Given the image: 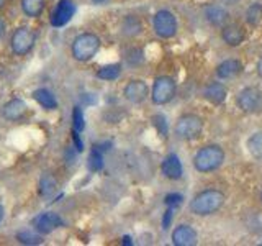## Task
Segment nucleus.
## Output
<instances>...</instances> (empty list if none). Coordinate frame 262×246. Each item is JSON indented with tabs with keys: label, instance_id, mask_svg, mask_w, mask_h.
<instances>
[{
	"label": "nucleus",
	"instance_id": "1",
	"mask_svg": "<svg viewBox=\"0 0 262 246\" xmlns=\"http://www.w3.org/2000/svg\"><path fill=\"white\" fill-rule=\"evenodd\" d=\"M226 197L218 189H208L193 197L190 203V212L196 217H208L216 213L225 205Z\"/></svg>",
	"mask_w": 262,
	"mask_h": 246
},
{
	"label": "nucleus",
	"instance_id": "2",
	"mask_svg": "<svg viewBox=\"0 0 262 246\" xmlns=\"http://www.w3.org/2000/svg\"><path fill=\"white\" fill-rule=\"evenodd\" d=\"M225 161V151L218 145H207L196 151L193 158V166L199 172L216 171Z\"/></svg>",
	"mask_w": 262,
	"mask_h": 246
},
{
	"label": "nucleus",
	"instance_id": "3",
	"mask_svg": "<svg viewBox=\"0 0 262 246\" xmlns=\"http://www.w3.org/2000/svg\"><path fill=\"white\" fill-rule=\"evenodd\" d=\"M100 49V38L94 33H82L72 43V56L77 61H90Z\"/></svg>",
	"mask_w": 262,
	"mask_h": 246
},
{
	"label": "nucleus",
	"instance_id": "4",
	"mask_svg": "<svg viewBox=\"0 0 262 246\" xmlns=\"http://www.w3.org/2000/svg\"><path fill=\"white\" fill-rule=\"evenodd\" d=\"M174 131L177 138L180 139H195V138H199L203 131V120L192 113L182 115V117L177 120Z\"/></svg>",
	"mask_w": 262,
	"mask_h": 246
},
{
	"label": "nucleus",
	"instance_id": "5",
	"mask_svg": "<svg viewBox=\"0 0 262 246\" xmlns=\"http://www.w3.org/2000/svg\"><path fill=\"white\" fill-rule=\"evenodd\" d=\"M176 92H177L176 80L169 76H161L154 80L151 98L156 105H166L176 97Z\"/></svg>",
	"mask_w": 262,
	"mask_h": 246
},
{
	"label": "nucleus",
	"instance_id": "6",
	"mask_svg": "<svg viewBox=\"0 0 262 246\" xmlns=\"http://www.w3.org/2000/svg\"><path fill=\"white\" fill-rule=\"evenodd\" d=\"M237 109L244 113H254L262 109V90L257 87H244L236 95Z\"/></svg>",
	"mask_w": 262,
	"mask_h": 246
},
{
	"label": "nucleus",
	"instance_id": "7",
	"mask_svg": "<svg viewBox=\"0 0 262 246\" xmlns=\"http://www.w3.org/2000/svg\"><path fill=\"white\" fill-rule=\"evenodd\" d=\"M152 27H154L156 35L164 38V39H167V38L176 36L177 18L174 16V13L169 12V10H159L152 18Z\"/></svg>",
	"mask_w": 262,
	"mask_h": 246
},
{
	"label": "nucleus",
	"instance_id": "8",
	"mask_svg": "<svg viewBox=\"0 0 262 246\" xmlns=\"http://www.w3.org/2000/svg\"><path fill=\"white\" fill-rule=\"evenodd\" d=\"M36 35L30 28H18L12 36V51L16 56H25L35 46Z\"/></svg>",
	"mask_w": 262,
	"mask_h": 246
},
{
	"label": "nucleus",
	"instance_id": "9",
	"mask_svg": "<svg viewBox=\"0 0 262 246\" xmlns=\"http://www.w3.org/2000/svg\"><path fill=\"white\" fill-rule=\"evenodd\" d=\"M74 13H76V5L72 0H59L51 13V25L54 28H61L71 22Z\"/></svg>",
	"mask_w": 262,
	"mask_h": 246
},
{
	"label": "nucleus",
	"instance_id": "10",
	"mask_svg": "<svg viewBox=\"0 0 262 246\" xmlns=\"http://www.w3.org/2000/svg\"><path fill=\"white\" fill-rule=\"evenodd\" d=\"M62 218L57 215V213L53 212H46V213H41L38 215L35 220H33V225H35V230L39 235H48L54 232L56 228L62 227Z\"/></svg>",
	"mask_w": 262,
	"mask_h": 246
},
{
	"label": "nucleus",
	"instance_id": "11",
	"mask_svg": "<svg viewBox=\"0 0 262 246\" xmlns=\"http://www.w3.org/2000/svg\"><path fill=\"white\" fill-rule=\"evenodd\" d=\"M125 98L131 104H141L146 100V97L149 95V89H147V84L141 79H135L126 84L125 87Z\"/></svg>",
	"mask_w": 262,
	"mask_h": 246
},
{
	"label": "nucleus",
	"instance_id": "12",
	"mask_svg": "<svg viewBox=\"0 0 262 246\" xmlns=\"http://www.w3.org/2000/svg\"><path fill=\"white\" fill-rule=\"evenodd\" d=\"M161 171L162 174L166 176L170 180H179L184 174V168H182V161L177 154L170 153L169 156H166L161 164Z\"/></svg>",
	"mask_w": 262,
	"mask_h": 246
},
{
	"label": "nucleus",
	"instance_id": "13",
	"mask_svg": "<svg viewBox=\"0 0 262 246\" xmlns=\"http://www.w3.org/2000/svg\"><path fill=\"white\" fill-rule=\"evenodd\" d=\"M221 38H223V41L228 45V46H239L244 38H246V33L243 30L241 25L237 23H226L223 30H221Z\"/></svg>",
	"mask_w": 262,
	"mask_h": 246
},
{
	"label": "nucleus",
	"instance_id": "14",
	"mask_svg": "<svg viewBox=\"0 0 262 246\" xmlns=\"http://www.w3.org/2000/svg\"><path fill=\"white\" fill-rule=\"evenodd\" d=\"M172 243L176 246H192L196 243V232L190 225H179L172 232Z\"/></svg>",
	"mask_w": 262,
	"mask_h": 246
},
{
	"label": "nucleus",
	"instance_id": "15",
	"mask_svg": "<svg viewBox=\"0 0 262 246\" xmlns=\"http://www.w3.org/2000/svg\"><path fill=\"white\" fill-rule=\"evenodd\" d=\"M25 113H27V104H25V100H21V98H12V100L7 102L2 109L4 118L10 121L20 120Z\"/></svg>",
	"mask_w": 262,
	"mask_h": 246
},
{
	"label": "nucleus",
	"instance_id": "16",
	"mask_svg": "<svg viewBox=\"0 0 262 246\" xmlns=\"http://www.w3.org/2000/svg\"><path fill=\"white\" fill-rule=\"evenodd\" d=\"M203 97L207 98V100H210L211 104L220 105L226 100L228 90L221 82H210V84L203 89Z\"/></svg>",
	"mask_w": 262,
	"mask_h": 246
},
{
	"label": "nucleus",
	"instance_id": "17",
	"mask_svg": "<svg viewBox=\"0 0 262 246\" xmlns=\"http://www.w3.org/2000/svg\"><path fill=\"white\" fill-rule=\"evenodd\" d=\"M243 64L237 59H226L216 66V76L220 79H234L241 74Z\"/></svg>",
	"mask_w": 262,
	"mask_h": 246
},
{
	"label": "nucleus",
	"instance_id": "18",
	"mask_svg": "<svg viewBox=\"0 0 262 246\" xmlns=\"http://www.w3.org/2000/svg\"><path fill=\"white\" fill-rule=\"evenodd\" d=\"M205 16H207V20L213 25V27H221V28H223L225 25L228 23V20H229V13L220 5L207 7V10H205Z\"/></svg>",
	"mask_w": 262,
	"mask_h": 246
},
{
	"label": "nucleus",
	"instance_id": "19",
	"mask_svg": "<svg viewBox=\"0 0 262 246\" xmlns=\"http://www.w3.org/2000/svg\"><path fill=\"white\" fill-rule=\"evenodd\" d=\"M33 98H35V100L46 110H56L57 109L56 97L51 90H48V89H43V87L36 89L35 92H33Z\"/></svg>",
	"mask_w": 262,
	"mask_h": 246
},
{
	"label": "nucleus",
	"instance_id": "20",
	"mask_svg": "<svg viewBox=\"0 0 262 246\" xmlns=\"http://www.w3.org/2000/svg\"><path fill=\"white\" fill-rule=\"evenodd\" d=\"M21 10L27 16L38 18L45 10V0H21Z\"/></svg>",
	"mask_w": 262,
	"mask_h": 246
},
{
	"label": "nucleus",
	"instance_id": "21",
	"mask_svg": "<svg viewBox=\"0 0 262 246\" xmlns=\"http://www.w3.org/2000/svg\"><path fill=\"white\" fill-rule=\"evenodd\" d=\"M246 146H248V151L254 159H262V130L251 135Z\"/></svg>",
	"mask_w": 262,
	"mask_h": 246
},
{
	"label": "nucleus",
	"instance_id": "22",
	"mask_svg": "<svg viewBox=\"0 0 262 246\" xmlns=\"http://www.w3.org/2000/svg\"><path fill=\"white\" fill-rule=\"evenodd\" d=\"M120 74H121L120 64H108V66H103V68L98 69L97 77L103 79V80H115L120 77Z\"/></svg>",
	"mask_w": 262,
	"mask_h": 246
},
{
	"label": "nucleus",
	"instance_id": "23",
	"mask_svg": "<svg viewBox=\"0 0 262 246\" xmlns=\"http://www.w3.org/2000/svg\"><path fill=\"white\" fill-rule=\"evenodd\" d=\"M87 166H89V169L92 171V172H98V171L103 169V156H102V151L98 150L97 146H94L92 151H90Z\"/></svg>",
	"mask_w": 262,
	"mask_h": 246
},
{
	"label": "nucleus",
	"instance_id": "24",
	"mask_svg": "<svg viewBox=\"0 0 262 246\" xmlns=\"http://www.w3.org/2000/svg\"><path fill=\"white\" fill-rule=\"evenodd\" d=\"M56 187H57V182L54 180V177L51 174H45L39 180V192L41 195L45 197H49L56 192Z\"/></svg>",
	"mask_w": 262,
	"mask_h": 246
},
{
	"label": "nucleus",
	"instance_id": "25",
	"mask_svg": "<svg viewBox=\"0 0 262 246\" xmlns=\"http://www.w3.org/2000/svg\"><path fill=\"white\" fill-rule=\"evenodd\" d=\"M141 30H143V25L136 16H126L125 22H123V33H126L129 36L138 35V33H141Z\"/></svg>",
	"mask_w": 262,
	"mask_h": 246
},
{
	"label": "nucleus",
	"instance_id": "26",
	"mask_svg": "<svg viewBox=\"0 0 262 246\" xmlns=\"http://www.w3.org/2000/svg\"><path fill=\"white\" fill-rule=\"evenodd\" d=\"M246 20H248V23L252 25V27L259 25L260 20H262V5L260 4H252L248 8V12H246Z\"/></svg>",
	"mask_w": 262,
	"mask_h": 246
},
{
	"label": "nucleus",
	"instance_id": "27",
	"mask_svg": "<svg viewBox=\"0 0 262 246\" xmlns=\"http://www.w3.org/2000/svg\"><path fill=\"white\" fill-rule=\"evenodd\" d=\"M16 240H20L23 244H39L41 241H43L38 233L28 232V230H25V232H20L18 235H16Z\"/></svg>",
	"mask_w": 262,
	"mask_h": 246
},
{
	"label": "nucleus",
	"instance_id": "28",
	"mask_svg": "<svg viewBox=\"0 0 262 246\" xmlns=\"http://www.w3.org/2000/svg\"><path fill=\"white\" fill-rule=\"evenodd\" d=\"M72 125H74V130H77L79 133H80V131H84V128H85L84 113H82L80 107H74V110H72Z\"/></svg>",
	"mask_w": 262,
	"mask_h": 246
},
{
	"label": "nucleus",
	"instance_id": "29",
	"mask_svg": "<svg viewBox=\"0 0 262 246\" xmlns=\"http://www.w3.org/2000/svg\"><path fill=\"white\" fill-rule=\"evenodd\" d=\"M164 203L167 205L170 209H177L180 205L184 203V195L182 194H177V192H172V194H167L164 197Z\"/></svg>",
	"mask_w": 262,
	"mask_h": 246
},
{
	"label": "nucleus",
	"instance_id": "30",
	"mask_svg": "<svg viewBox=\"0 0 262 246\" xmlns=\"http://www.w3.org/2000/svg\"><path fill=\"white\" fill-rule=\"evenodd\" d=\"M152 123H154V127L158 128V131L162 136H167V123H166V117H164V115H161V113L154 115Z\"/></svg>",
	"mask_w": 262,
	"mask_h": 246
},
{
	"label": "nucleus",
	"instance_id": "31",
	"mask_svg": "<svg viewBox=\"0 0 262 246\" xmlns=\"http://www.w3.org/2000/svg\"><path fill=\"white\" fill-rule=\"evenodd\" d=\"M72 139H74V145H76V150L80 153L82 150H84V143H82L79 131H77V130H74V128H72Z\"/></svg>",
	"mask_w": 262,
	"mask_h": 246
},
{
	"label": "nucleus",
	"instance_id": "32",
	"mask_svg": "<svg viewBox=\"0 0 262 246\" xmlns=\"http://www.w3.org/2000/svg\"><path fill=\"white\" fill-rule=\"evenodd\" d=\"M172 215H174V209L167 207V210H166V215H164V218H162V228H164V230L169 228V225H170V220H172Z\"/></svg>",
	"mask_w": 262,
	"mask_h": 246
},
{
	"label": "nucleus",
	"instance_id": "33",
	"mask_svg": "<svg viewBox=\"0 0 262 246\" xmlns=\"http://www.w3.org/2000/svg\"><path fill=\"white\" fill-rule=\"evenodd\" d=\"M256 71H257V76L262 79V56L259 57V61H257V64H256Z\"/></svg>",
	"mask_w": 262,
	"mask_h": 246
},
{
	"label": "nucleus",
	"instance_id": "34",
	"mask_svg": "<svg viewBox=\"0 0 262 246\" xmlns=\"http://www.w3.org/2000/svg\"><path fill=\"white\" fill-rule=\"evenodd\" d=\"M4 215H5L4 205H2V203H0V223H2V220H4Z\"/></svg>",
	"mask_w": 262,
	"mask_h": 246
},
{
	"label": "nucleus",
	"instance_id": "35",
	"mask_svg": "<svg viewBox=\"0 0 262 246\" xmlns=\"http://www.w3.org/2000/svg\"><path fill=\"white\" fill-rule=\"evenodd\" d=\"M4 31H5V23H4L2 20H0V36L4 35Z\"/></svg>",
	"mask_w": 262,
	"mask_h": 246
},
{
	"label": "nucleus",
	"instance_id": "36",
	"mask_svg": "<svg viewBox=\"0 0 262 246\" xmlns=\"http://www.w3.org/2000/svg\"><path fill=\"white\" fill-rule=\"evenodd\" d=\"M129 240H131L129 236H125V238H123V243H125V244H131V241H129Z\"/></svg>",
	"mask_w": 262,
	"mask_h": 246
},
{
	"label": "nucleus",
	"instance_id": "37",
	"mask_svg": "<svg viewBox=\"0 0 262 246\" xmlns=\"http://www.w3.org/2000/svg\"><path fill=\"white\" fill-rule=\"evenodd\" d=\"M92 2H94V4H105L106 0H92Z\"/></svg>",
	"mask_w": 262,
	"mask_h": 246
},
{
	"label": "nucleus",
	"instance_id": "38",
	"mask_svg": "<svg viewBox=\"0 0 262 246\" xmlns=\"http://www.w3.org/2000/svg\"><path fill=\"white\" fill-rule=\"evenodd\" d=\"M5 2H7V0H0V8H2V7L5 5Z\"/></svg>",
	"mask_w": 262,
	"mask_h": 246
},
{
	"label": "nucleus",
	"instance_id": "39",
	"mask_svg": "<svg viewBox=\"0 0 262 246\" xmlns=\"http://www.w3.org/2000/svg\"><path fill=\"white\" fill-rule=\"evenodd\" d=\"M260 202H262V192H260Z\"/></svg>",
	"mask_w": 262,
	"mask_h": 246
}]
</instances>
